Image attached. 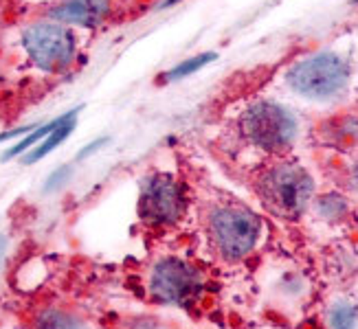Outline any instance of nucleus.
<instances>
[{
	"instance_id": "f257e3e1",
	"label": "nucleus",
	"mask_w": 358,
	"mask_h": 329,
	"mask_svg": "<svg viewBox=\"0 0 358 329\" xmlns=\"http://www.w3.org/2000/svg\"><path fill=\"white\" fill-rule=\"evenodd\" d=\"M257 193L271 213L297 219L310 207V200L315 196V180L301 165L279 163L259 176Z\"/></svg>"
},
{
	"instance_id": "f03ea898",
	"label": "nucleus",
	"mask_w": 358,
	"mask_h": 329,
	"mask_svg": "<svg viewBox=\"0 0 358 329\" xmlns=\"http://www.w3.org/2000/svg\"><path fill=\"white\" fill-rule=\"evenodd\" d=\"M207 233L217 255L227 261H238L257 246L262 219L242 205L222 202L207 213Z\"/></svg>"
},
{
	"instance_id": "7ed1b4c3",
	"label": "nucleus",
	"mask_w": 358,
	"mask_h": 329,
	"mask_svg": "<svg viewBox=\"0 0 358 329\" xmlns=\"http://www.w3.org/2000/svg\"><path fill=\"white\" fill-rule=\"evenodd\" d=\"M240 132L251 145L282 154L292 147L299 134V123L288 108L275 101H257L242 112Z\"/></svg>"
},
{
	"instance_id": "20e7f679",
	"label": "nucleus",
	"mask_w": 358,
	"mask_h": 329,
	"mask_svg": "<svg viewBox=\"0 0 358 329\" xmlns=\"http://www.w3.org/2000/svg\"><path fill=\"white\" fill-rule=\"evenodd\" d=\"M288 86L308 99H332L350 82V64L336 53H317L297 61L286 75Z\"/></svg>"
},
{
	"instance_id": "39448f33",
	"label": "nucleus",
	"mask_w": 358,
	"mask_h": 329,
	"mask_svg": "<svg viewBox=\"0 0 358 329\" xmlns=\"http://www.w3.org/2000/svg\"><path fill=\"white\" fill-rule=\"evenodd\" d=\"M22 46L34 64L46 73L66 71L75 59V38L59 22H36L22 34Z\"/></svg>"
},
{
	"instance_id": "423d86ee",
	"label": "nucleus",
	"mask_w": 358,
	"mask_h": 329,
	"mask_svg": "<svg viewBox=\"0 0 358 329\" xmlns=\"http://www.w3.org/2000/svg\"><path fill=\"white\" fill-rule=\"evenodd\" d=\"M200 275L192 263L178 257H165L152 268L150 294L161 305L187 307L200 294Z\"/></svg>"
},
{
	"instance_id": "0eeeda50",
	"label": "nucleus",
	"mask_w": 358,
	"mask_h": 329,
	"mask_svg": "<svg viewBox=\"0 0 358 329\" xmlns=\"http://www.w3.org/2000/svg\"><path fill=\"white\" fill-rule=\"evenodd\" d=\"M187 200L182 187L169 174H154L143 180L138 198V215L154 226L176 224L185 215Z\"/></svg>"
},
{
	"instance_id": "6e6552de",
	"label": "nucleus",
	"mask_w": 358,
	"mask_h": 329,
	"mask_svg": "<svg viewBox=\"0 0 358 329\" xmlns=\"http://www.w3.org/2000/svg\"><path fill=\"white\" fill-rule=\"evenodd\" d=\"M110 11V0H64L51 9V18L59 24L97 27Z\"/></svg>"
},
{
	"instance_id": "1a4fd4ad",
	"label": "nucleus",
	"mask_w": 358,
	"mask_h": 329,
	"mask_svg": "<svg viewBox=\"0 0 358 329\" xmlns=\"http://www.w3.org/2000/svg\"><path fill=\"white\" fill-rule=\"evenodd\" d=\"M75 115H77V110H71V112H66L64 121H62L49 136H46V140H42V143H40L38 147H34V149H31V152L24 156V163L31 165V163H36V161L44 159L46 154H51V152L62 143V140L69 138V134H71L73 128H75Z\"/></svg>"
},
{
	"instance_id": "9d476101",
	"label": "nucleus",
	"mask_w": 358,
	"mask_h": 329,
	"mask_svg": "<svg viewBox=\"0 0 358 329\" xmlns=\"http://www.w3.org/2000/svg\"><path fill=\"white\" fill-rule=\"evenodd\" d=\"M315 211L317 215L323 219V222H330V224H336V222H343L350 213V202L345 200V196L341 193H325L321 196L317 202H315Z\"/></svg>"
},
{
	"instance_id": "9b49d317",
	"label": "nucleus",
	"mask_w": 358,
	"mask_h": 329,
	"mask_svg": "<svg viewBox=\"0 0 358 329\" xmlns=\"http://www.w3.org/2000/svg\"><path fill=\"white\" fill-rule=\"evenodd\" d=\"M328 327L330 329H358V305L352 301H334L328 307Z\"/></svg>"
},
{
	"instance_id": "f8f14e48",
	"label": "nucleus",
	"mask_w": 358,
	"mask_h": 329,
	"mask_svg": "<svg viewBox=\"0 0 358 329\" xmlns=\"http://www.w3.org/2000/svg\"><path fill=\"white\" fill-rule=\"evenodd\" d=\"M36 329H86V325L62 309H44L36 319Z\"/></svg>"
},
{
	"instance_id": "ddd939ff",
	"label": "nucleus",
	"mask_w": 358,
	"mask_h": 329,
	"mask_svg": "<svg viewBox=\"0 0 358 329\" xmlns=\"http://www.w3.org/2000/svg\"><path fill=\"white\" fill-rule=\"evenodd\" d=\"M217 55L215 53H202V55H196V57H189L180 61L178 66H174L169 73H165V80L167 82H178V80H185V77H192L194 73H198L202 66L211 64V61L215 59Z\"/></svg>"
},
{
	"instance_id": "4468645a",
	"label": "nucleus",
	"mask_w": 358,
	"mask_h": 329,
	"mask_svg": "<svg viewBox=\"0 0 358 329\" xmlns=\"http://www.w3.org/2000/svg\"><path fill=\"white\" fill-rule=\"evenodd\" d=\"M66 117V115H64ZM64 117H59V119H55V121H51V123H46V125H42V128H38L36 132H31L24 140H20L18 145L15 147H11V149H7L5 154H3V161H9V159H13V156H18V154H22V152H27V149H31L40 138H44V136H49L57 125L64 121Z\"/></svg>"
},
{
	"instance_id": "2eb2a0df",
	"label": "nucleus",
	"mask_w": 358,
	"mask_h": 329,
	"mask_svg": "<svg viewBox=\"0 0 358 329\" xmlns=\"http://www.w3.org/2000/svg\"><path fill=\"white\" fill-rule=\"evenodd\" d=\"M330 134L332 138L336 140V143H354V140L358 138V119L354 117H343L332 123L330 128Z\"/></svg>"
},
{
	"instance_id": "dca6fc26",
	"label": "nucleus",
	"mask_w": 358,
	"mask_h": 329,
	"mask_svg": "<svg viewBox=\"0 0 358 329\" xmlns=\"http://www.w3.org/2000/svg\"><path fill=\"white\" fill-rule=\"evenodd\" d=\"M69 176H71V167H59V169H55L53 174H51V178L46 180V187H44V191H53V189H57V187H62L66 180H69Z\"/></svg>"
},
{
	"instance_id": "f3484780",
	"label": "nucleus",
	"mask_w": 358,
	"mask_h": 329,
	"mask_svg": "<svg viewBox=\"0 0 358 329\" xmlns=\"http://www.w3.org/2000/svg\"><path fill=\"white\" fill-rule=\"evenodd\" d=\"M108 143V138H97V140H92L90 145H86V149H82L80 154H77V159H86V156H90L92 152H97L101 145H106Z\"/></svg>"
},
{
	"instance_id": "a211bd4d",
	"label": "nucleus",
	"mask_w": 358,
	"mask_h": 329,
	"mask_svg": "<svg viewBox=\"0 0 358 329\" xmlns=\"http://www.w3.org/2000/svg\"><path fill=\"white\" fill-rule=\"evenodd\" d=\"M348 180H350V189L358 193V161L350 167V178Z\"/></svg>"
},
{
	"instance_id": "6ab92c4d",
	"label": "nucleus",
	"mask_w": 358,
	"mask_h": 329,
	"mask_svg": "<svg viewBox=\"0 0 358 329\" xmlns=\"http://www.w3.org/2000/svg\"><path fill=\"white\" fill-rule=\"evenodd\" d=\"M134 329H159V327H157V323H154V321H141V323L134 325Z\"/></svg>"
},
{
	"instance_id": "aec40b11",
	"label": "nucleus",
	"mask_w": 358,
	"mask_h": 329,
	"mask_svg": "<svg viewBox=\"0 0 358 329\" xmlns=\"http://www.w3.org/2000/svg\"><path fill=\"white\" fill-rule=\"evenodd\" d=\"M5 248H7V240H5V237H0V259H3Z\"/></svg>"
},
{
	"instance_id": "412c9836",
	"label": "nucleus",
	"mask_w": 358,
	"mask_h": 329,
	"mask_svg": "<svg viewBox=\"0 0 358 329\" xmlns=\"http://www.w3.org/2000/svg\"><path fill=\"white\" fill-rule=\"evenodd\" d=\"M176 3H180V0H165L163 7H172V5H176Z\"/></svg>"
},
{
	"instance_id": "4be33fe9",
	"label": "nucleus",
	"mask_w": 358,
	"mask_h": 329,
	"mask_svg": "<svg viewBox=\"0 0 358 329\" xmlns=\"http://www.w3.org/2000/svg\"><path fill=\"white\" fill-rule=\"evenodd\" d=\"M354 3H358V0H354Z\"/></svg>"
}]
</instances>
